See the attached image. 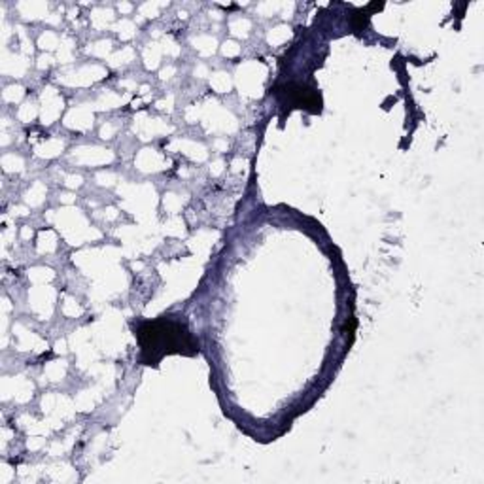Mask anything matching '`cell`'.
Returning a JSON list of instances; mask_svg holds the SVG:
<instances>
[{
  "label": "cell",
  "instance_id": "cell-1",
  "mask_svg": "<svg viewBox=\"0 0 484 484\" xmlns=\"http://www.w3.org/2000/svg\"><path fill=\"white\" fill-rule=\"evenodd\" d=\"M140 346L142 365H159L165 356H195L199 343L180 317H161L152 322H140L135 327Z\"/></svg>",
  "mask_w": 484,
  "mask_h": 484
},
{
  "label": "cell",
  "instance_id": "cell-3",
  "mask_svg": "<svg viewBox=\"0 0 484 484\" xmlns=\"http://www.w3.org/2000/svg\"><path fill=\"white\" fill-rule=\"evenodd\" d=\"M369 24V10H362V12H356L352 15V25L356 29H364Z\"/></svg>",
  "mask_w": 484,
  "mask_h": 484
},
{
  "label": "cell",
  "instance_id": "cell-2",
  "mask_svg": "<svg viewBox=\"0 0 484 484\" xmlns=\"http://www.w3.org/2000/svg\"><path fill=\"white\" fill-rule=\"evenodd\" d=\"M277 97L288 104L291 109H301L310 114H320L322 112V95L318 90H314L307 83H296L289 81L284 86L277 88Z\"/></svg>",
  "mask_w": 484,
  "mask_h": 484
}]
</instances>
